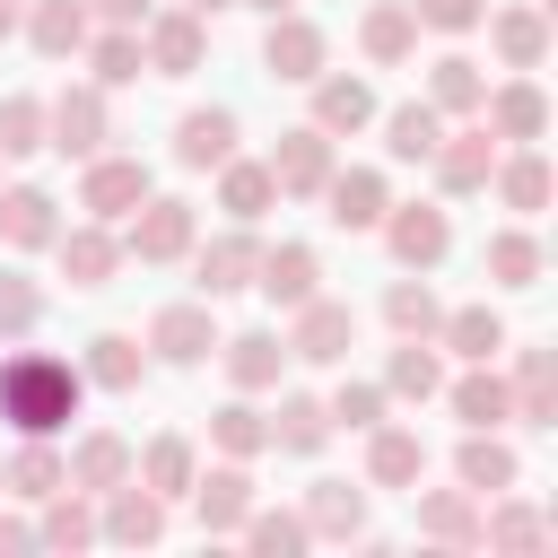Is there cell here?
Segmentation results:
<instances>
[{"label":"cell","mask_w":558,"mask_h":558,"mask_svg":"<svg viewBox=\"0 0 558 558\" xmlns=\"http://www.w3.org/2000/svg\"><path fill=\"white\" fill-rule=\"evenodd\" d=\"M0 549H35V523L26 514H0Z\"/></svg>","instance_id":"9f6ffc18"},{"label":"cell","mask_w":558,"mask_h":558,"mask_svg":"<svg viewBox=\"0 0 558 558\" xmlns=\"http://www.w3.org/2000/svg\"><path fill=\"white\" fill-rule=\"evenodd\" d=\"M480 262H488L497 288H541V235H532V227H497Z\"/></svg>","instance_id":"7dc6e473"},{"label":"cell","mask_w":558,"mask_h":558,"mask_svg":"<svg viewBox=\"0 0 558 558\" xmlns=\"http://www.w3.org/2000/svg\"><path fill=\"white\" fill-rule=\"evenodd\" d=\"M235 532H244V541H253V549H262V558H296V549H305V541H314V532H305V514H296V506H262V497H253V514H244V523H235Z\"/></svg>","instance_id":"681fc988"},{"label":"cell","mask_w":558,"mask_h":558,"mask_svg":"<svg viewBox=\"0 0 558 558\" xmlns=\"http://www.w3.org/2000/svg\"><path fill=\"white\" fill-rule=\"evenodd\" d=\"M209 174H218V209H227L235 227H253V218L279 201V183H270L262 157H227V166H209Z\"/></svg>","instance_id":"60d3db41"},{"label":"cell","mask_w":558,"mask_h":558,"mask_svg":"<svg viewBox=\"0 0 558 558\" xmlns=\"http://www.w3.org/2000/svg\"><path fill=\"white\" fill-rule=\"evenodd\" d=\"M183 9H201V17H218V9H235V0H183Z\"/></svg>","instance_id":"680465c9"},{"label":"cell","mask_w":558,"mask_h":558,"mask_svg":"<svg viewBox=\"0 0 558 558\" xmlns=\"http://www.w3.org/2000/svg\"><path fill=\"white\" fill-rule=\"evenodd\" d=\"M331 445V410L314 401V392H288L279 410H270V453H296V462H314Z\"/></svg>","instance_id":"8d00e7d4"},{"label":"cell","mask_w":558,"mask_h":558,"mask_svg":"<svg viewBox=\"0 0 558 558\" xmlns=\"http://www.w3.org/2000/svg\"><path fill=\"white\" fill-rule=\"evenodd\" d=\"M96 541H122V549H148V541H166V497H157V488H140V480L105 488Z\"/></svg>","instance_id":"ac0fdd59"},{"label":"cell","mask_w":558,"mask_h":558,"mask_svg":"<svg viewBox=\"0 0 558 558\" xmlns=\"http://www.w3.org/2000/svg\"><path fill=\"white\" fill-rule=\"evenodd\" d=\"M480 96H488V70H480L471 52H445V61H427V105H436L445 122H471V113H480Z\"/></svg>","instance_id":"d6a6232c"},{"label":"cell","mask_w":558,"mask_h":558,"mask_svg":"<svg viewBox=\"0 0 558 558\" xmlns=\"http://www.w3.org/2000/svg\"><path fill=\"white\" fill-rule=\"evenodd\" d=\"M427 166H436V192H445V201H471V192H488V174H497V140H488V122L471 113L462 131H445V140L427 148Z\"/></svg>","instance_id":"8992f818"},{"label":"cell","mask_w":558,"mask_h":558,"mask_svg":"<svg viewBox=\"0 0 558 558\" xmlns=\"http://www.w3.org/2000/svg\"><path fill=\"white\" fill-rule=\"evenodd\" d=\"M323 61H331L323 26H314L305 9H279V17H270V35H262V70H270V78H296V87H305V78H314Z\"/></svg>","instance_id":"4fadbf2b"},{"label":"cell","mask_w":558,"mask_h":558,"mask_svg":"<svg viewBox=\"0 0 558 558\" xmlns=\"http://www.w3.org/2000/svg\"><path fill=\"white\" fill-rule=\"evenodd\" d=\"M410 17L436 26V35H471V26L488 17V0H410Z\"/></svg>","instance_id":"db71d44e"},{"label":"cell","mask_w":558,"mask_h":558,"mask_svg":"<svg viewBox=\"0 0 558 558\" xmlns=\"http://www.w3.org/2000/svg\"><path fill=\"white\" fill-rule=\"evenodd\" d=\"M323 410H331V427H357V436H366V427L384 418V384H340Z\"/></svg>","instance_id":"f5cc1de1"},{"label":"cell","mask_w":558,"mask_h":558,"mask_svg":"<svg viewBox=\"0 0 558 558\" xmlns=\"http://www.w3.org/2000/svg\"><path fill=\"white\" fill-rule=\"evenodd\" d=\"M480 541H488V549H541V541H549V514H541V506H497V497H480Z\"/></svg>","instance_id":"c3c4849f"},{"label":"cell","mask_w":558,"mask_h":558,"mask_svg":"<svg viewBox=\"0 0 558 558\" xmlns=\"http://www.w3.org/2000/svg\"><path fill=\"white\" fill-rule=\"evenodd\" d=\"M436 392H445L436 340H401V349L384 357V401H436Z\"/></svg>","instance_id":"b9f144b4"},{"label":"cell","mask_w":558,"mask_h":558,"mask_svg":"<svg viewBox=\"0 0 558 558\" xmlns=\"http://www.w3.org/2000/svg\"><path fill=\"white\" fill-rule=\"evenodd\" d=\"M61 235V201L44 183H0V244L9 253H44Z\"/></svg>","instance_id":"ffe728a7"},{"label":"cell","mask_w":558,"mask_h":558,"mask_svg":"<svg viewBox=\"0 0 558 558\" xmlns=\"http://www.w3.org/2000/svg\"><path fill=\"white\" fill-rule=\"evenodd\" d=\"M253 288H262L279 314H296L305 296H323V253H314V244H262V262H253Z\"/></svg>","instance_id":"5bb4252c"},{"label":"cell","mask_w":558,"mask_h":558,"mask_svg":"<svg viewBox=\"0 0 558 558\" xmlns=\"http://www.w3.org/2000/svg\"><path fill=\"white\" fill-rule=\"evenodd\" d=\"M418 480H427V445H418V427L375 418V427H366V488H418Z\"/></svg>","instance_id":"7402d4cb"},{"label":"cell","mask_w":558,"mask_h":558,"mask_svg":"<svg viewBox=\"0 0 558 558\" xmlns=\"http://www.w3.org/2000/svg\"><path fill=\"white\" fill-rule=\"evenodd\" d=\"M410 506H418V541H436V549H480V497L453 480V488H410Z\"/></svg>","instance_id":"d6986e66"},{"label":"cell","mask_w":558,"mask_h":558,"mask_svg":"<svg viewBox=\"0 0 558 558\" xmlns=\"http://www.w3.org/2000/svg\"><path fill=\"white\" fill-rule=\"evenodd\" d=\"M436 349L488 366V357H506V314H497V305H453V314L436 323Z\"/></svg>","instance_id":"836d02e7"},{"label":"cell","mask_w":558,"mask_h":558,"mask_svg":"<svg viewBox=\"0 0 558 558\" xmlns=\"http://www.w3.org/2000/svg\"><path fill=\"white\" fill-rule=\"evenodd\" d=\"M305 87H314V131H331V140H357V131L375 122V87H366L357 70H314Z\"/></svg>","instance_id":"9a60e30c"},{"label":"cell","mask_w":558,"mask_h":558,"mask_svg":"<svg viewBox=\"0 0 558 558\" xmlns=\"http://www.w3.org/2000/svg\"><path fill=\"white\" fill-rule=\"evenodd\" d=\"M314 201H323V218H331L340 235H375V218L392 209V183H384L375 166H331V183H323Z\"/></svg>","instance_id":"7c38bea8"},{"label":"cell","mask_w":558,"mask_h":558,"mask_svg":"<svg viewBox=\"0 0 558 558\" xmlns=\"http://www.w3.org/2000/svg\"><path fill=\"white\" fill-rule=\"evenodd\" d=\"M270 166V183H279V201H314L323 183H331V131H314V122H296V131H279V148L262 157Z\"/></svg>","instance_id":"30bf717a"},{"label":"cell","mask_w":558,"mask_h":558,"mask_svg":"<svg viewBox=\"0 0 558 558\" xmlns=\"http://www.w3.org/2000/svg\"><path fill=\"white\" fill-rule=\"evenodd\" d=\"M140 52H148L157 78H192L209 61V17L201 9H148L140 17Z\"/></svg>","instance_id":"5b68a950"},{"label":"cell","mask_w":558,"mask_h":558,"mask_svg":"<svg viewBox=\"0 0 558 558\" xmlns=\"http://www.w3.org/2000/svg\"><path fill=\"white\" fill-rule=\"evenodd\" d=\"M218 357H227L235 392H279V375H288V340L279 331H235V340H218Z\"/></svg>","instance_id":"4316f807"},{"label":"cell","mask_w":558,"mask_h":558,"mask_svg":"<svg viewBox=\"0 0 558 558\" xmlns=\"http://www.w3.org/2000/svg\"><path fill=\"white\" fill-rule=\"evenodd\" d=\"M113 140V105H105V87L96 78H78V87H61L52 105H44V148H61V157H96Z\"/></svg>","instance_id":"3957f363"},{"label":"cell","mask_w":558,"mask_h":558,"mask_svg":"<svg viewBox=\"0 0 558 558\" xmlns=\"http://www.w3.org/2000/svg\"><path fill=\"white\" fill-rule=\"evenodd\" d=\"M87 26H96V17H87V0H26V26H17V35H26L44 61H78Z\"/></svg>","instance_id":"83f0119b"},{"label":"cell","mask_w":558,"mask_h":558,"mask_svg":"<svg viewBox=\"0 0 558 558\" xmlns=\"http://www.w3.org/2000/svg\"><path fill=\"white\" fill-rule=\"evenodd\" d=\"M78 375H87L96 392H140V375H148V340H131V331H96L87 357H78Z\"/></svg>","instance_id":"f546056e"},{"label":"cell","mask_w":558,"mask_h":558,"mask_svg":"<svg viewBox=\"0 0 558 558\" xmlns=\"http://www.w3.org/2000/svg\"><path fill=\"white\" fill-rule=\"evenodd\" d=\"M78 401H87V375H78L70 357H52V349L0 357V418H9L17 436H61V427L78 418Z\"/></svg>","instance_id":"6da1fadb"},{"label":"cell","mask_w":558,"mask_h":558,"mask_svg":"<svg viewBox=\"0 0 558 558\" xmlns=\"http://www.w3.org/2000/svg\"><path fill=\"white\" fill-rule=\"evenodd\" d=\"M235 157V113L227 105H192L183 122H174V166L183 174H209V166H227Z\"/></svg>","instance_id":"cb8c5ba5"},{"label":"cell","mask_w":558,"mask_h":558,"mask_svg":"<svg viewBox=\"0 0 558 558\" xmlns=\"http://www.w3.org/2000/svg\"><path fill=\"white\" fill-rule=\"evenodd\" d=\"M296 514H305L314 541H357V532H366V488H349V480H314Z\"/></svg>","instance_id":"1f68e13d"},{"label":"cell","mask_w":558,"mask_h":558,"mask_svg":"<svg viewBox=\"0 0 558 558\" xmlns=\"http://www.w3.org/2000/svg\"><path fill=\"white\" fill-rule=\"evenodd\" d=\"M480 122H488V140H506V148H541V131H549V96H541V78L514 70L506 87H488V96H480Z\"/></svg>","instance_id":"9c48e42d"},{"label":"cell","mask_w":558,"mask_h":558,"mask_svg":"<svg viewBox=\"0 0 558 558\" xmlns=\"http://www.w3.org/2000/svg\"><path fill=\"white\" fill-rule=\"evenodd\" d=\"M201 244V218H192V201H174V192H148L131 218H122V262H183Z\"/></svg>","instance_id":"7a4b0ae2"},{"label":"cell","mask_w":558,"mask_h":558,"mask_svg":"<svg viewBox=\"0 0 558 558\" xmlns=\"http://www.w3.org/2000/svg\"><path fill=\"white\" fill-rule=\"evenodd\" d=\"M61 471H70V488L105 497V488H122V480H131V436H122V427H87V436L61 453Z\"/></svg>","instance_id":"44dd1931"},{"label":"cell","mask_w":558,"mask_h":558,"mask_svg":"<svg viewBox=\"0 0 558 558\" xmlns=\"http://www.w3.org/2000/svg\"><path fill=\"white\" fill-rule=\"evenodd\" d=\"M52 253H61V279H70V288H105V279L122 270V235H113L105 218L61 227V235H52Z\"/></svg>","instance_id":"2e32d148"},{"label":"cell","mask_w":558,"mask_h":558,"mask_svg":"<svg viewBox=\"0 0 558 558\" xmlns=\"http://www.w3.org/2000/svg\"><path fill=\"white\" fill-rule=\"evenodd\" d=\"M192 471H201V453H192V436H148V445H131V480L140 488H157L166 506L192 488Z\"/></svg>","instance_id":"4dcf8cb0"},{"label":"cell","mask_w":558,"mask_h":558,"mask_svg":"<svg viewBox=\"0 0 558 558\" xmlns=\"http://www.w3.org/2000/svg\"><path fill=\"white\" fill-rule=\"evenodd\" d=\"M35 323H44V288L9 262V270H0V340H17V331H35Z\"/></svg>","instance_id":"816d5d0a"},{"label":"cell","mask_w":558,"mask_h":558,"mask_svg":"<svg viewBox=\"0 0 558 558\" xmlns=\"http://www.w3.org/2000/svg\"><path fill=\"white\" fill-rule=\"evenodd\" d=\"M253 262H262V244H253V227H227V235H209V244L192 253V270H201V296L218 305V296H235V288H253Z\"/></svg>","instance_id":"d4e9b609"},{"label":"cell","mask_w":558,"mask_h":558,"mask_svg":"<svg viewBox=\"0 0 558 558\" xmlns=\"http://www.w3.org/2000/svg\"><path fill=\"white\" fill-rule=\"evenodd\" d=\"M78 61L96 70V87H131V78L148 70V52H140V26H87Z\"/></svg>","instance_id":"f35d334b"},{"label":"cell","mask_w":558,"mask_h":558,"mask_svg":"<svg viewBox=\"0 0 558 558\" xmlns=\"http://www.w3.org/2000/svg\"><path fill=\"white\" fill-rule=\"evenodd\" d=\"M148 192H157V183H148V157H113V148H96V157H87V174H78V209H87V218H105V227H113V218H131Z\"/></svg>","instance_id":"52a82bcc"},{"label":"cell","mask_w":558,"mask_h":558,"mask_svg":"<svg viewBox=\"0 0 558 558\" xmlns=\"http://www.w3.org/2000/svg\"><path fill=\"white\" fill-rule=\"evenodd\" d=\"M357 349V305H340V296H305L296 314H288V357H305V366H340Z\"/></svg>","instance_id":"ba28073f"},{"label":"cell","mask_w":558,"mask_h":558,"mask_svg":"<svg viewBox=\"0 0 558 558\" xmlns=\"http://www.w3.org/2000/svg\"><path fill=\"white\" fill-rule=\"evenodd\" d=\"M17 26H26V0H0V44H9Z\"/></svg>","instance_id":"6f0895ef"},{"label":"cell","mask_w":558,"mask_h":558,"mask_svg":"<svg viewBox=\"0 0 558 558\" xmlns=\"http://www.w3.org/2000/svg\"><path fill=\"white\" fill-rule=\"evenodd\" d=\"M375 235H384V253H392L401 270H436V262L453 253V218H445L436 201H392V209L375 218Z\"/></svg>","instance_id":"277c9868"},{"label":"cell","mask_w":558,"mask_h":558,"mask_svg":"<svg viewBox=\"0 0 558 558\" xmlns=\"http://www.w3.org/2000/svg\"><path fill=\"white\" fill-rule=\"evenodd\" d=\"M384 323H392V340H436L445 305H436L427 270H410V279H392V288H384Z\"/></svg>","instance_id":"f6af8a7d"},{"label":"cell","mask_w":558,"mask_h":558,"mask_svg":"<svg viewBox=\"0 0 558 558\" xmlns=\"http://www.w3.org/2000/svg\"><path fill=\"white\" fill-rule=\"evenodd\" d=\"M244 9H262V17H279V9H296V0H244Z\"/></svg>","instance_id":"91938a15"},{"label":"cell","mask_w":558,"mask_h":558,"mask_svg":"<svg viewBox=\"0 0 558 558\" xmlns=\"http://www.w3.org/2000/svg\"><path fill=\"white\" fill-rule=\"evenodd\" d=\"M61 480H70V471H61L52 436H17V453L0 462V497H26V506H44V497H52Z\"/></svg>","instance_id":"74e56055"},{"label":"cell","mask_w":558,"mask_h":558,"mask_svg":"<svg viewBox=\"0 0 558 558\" xmlns=\"http://www.w3.org/2000/svg\"><path fill=\"white\" fill-rule=\"evenodd\" d=\"M453 480H462L471 497H506V488L523 480V462H514V445H506L497 427H462V445H453Z\"/></svg>","instance_id":"e0dca14e"},{"label":"cell","mask_w":558,"mask_h":558,"mask_svg":"<svg viewBox=\"0 0 558 558\" xmlns=\"http://www.w3.org/2000/svg\"><path fill=\"white\" fill-rule=\"evenodd\" d=\"M514 427H558V366L549 349H514Z\"/></svg>","instance_id":"e575fe53"},{"label":"cell","mask_w":558,"mask_h":558,"mask_svg":"<svg viewBox=\"0 0 558 558\" xmlns=\"http://www.w3.org/2000/svg\"><path fill=\"white\" fill-rule=\"evenodd\" d=\"M445 401H453V418H462V427H506V418H514V392H506L497 357H488V366H471V375H453V384H445Z\"/></svg>","instance_id":"d590c367"},{"label":"cell","mask_w":558,"mask_h":558,"mask_svg":"<svg viewBox=\"0 0 558 558\" xmlns=\"http://www.w3.org/2000/svg\"><path fill=\"white\" fill-rule=\"evenodd\" d=\"M44 148V96H0V157H35Z\"/></svg>","instance_id":"f907efd6"},{"label":"cell","mask_w":558,"mask_h":558,"mask_svg":"<svg viewBox=\"0 0 558 558\" xmlns=\"http://www.w3.org/2000/svg\"><path fill=\"white\" fill-rule=\"evenodd\" d=\"M488 52L506 61V70H541L549 61V9H488Z\"/></svg>","instance_id":"484cf974"},{"label":"cell","mask_w":558,"mask_h":558,"mask_svg":"<svg viewBox=\"0 0 558 558\" xmlns=\"http://www.w3.org/2000/svg\"><path fill=\"white\" fill-rule=\"evenodd\" d=\"M357 52H366L375 70H401V61L418 52V17H410V0H375V9L357 17Z\"/></svg>","instance_id":"f1b7e54d"},{"label":"cell","mask_w":558,"mask_h":558,"mask_svg":"<svg viewBox=\"0 0 558 558\" xmlns=\"http://www.w3.org/2000/svg\"><path fill=\"white\" fill-rule=\"evenodd\" d=\"M488 183H497V201H506L514 218H541V209H549V157H541V148H514V157L497 148V174H488Z\"/></svg>","instance_id":"ab89813d"},{"label":"cell","mask_w":558,"mask_h":558,"mask_svg":"<svg viewBox=\"0 0 558 558\" xmlns=\"http://www.w3.org/2000/svg\"><path fill=\"white\" fill-rule=\"evenodd\" d=\"M157 0H87V17H105V26H140Z\"/></svg>","instance_id":"11a10c76"},{"label":"cell","mask_w":558,"mask_h":558,"mask_svg":"<svg viewBox=\"0 0 558 558\" xmlns=\"http://www.w3.org/2000/svg\"><path fill=\"white\" fill-rule=\"evenodd\" d=\"M209 445H218L227 462H253V453H270V418L253 410V392H235V401H218V410H209Z\"/></svg>","instance_id":"bcb514c9"},{"label":"cell","mask_w":558,"mask_h":558,"mask_svg":"<svg viewBox=\"0 0 558 558\" xmlns=\"http://www.w3.org/2000/svg\"><path fill=\"white\" fill-rule=\"evenodd\" d=\"M192 514H201V532H235L244 514H253V471L244 462H218V471H192Z\"/></svg>","instance_id":"603a6c76"},{"label":"cell","mask_w":558,"mask_h":558,"mask_svg":"<svg viewBox=\"0 0 558 558\" xmlns=\"http://www.w3.org/2000/svg\"><path fill=\"white\" fill-rule=\"evenodd\" d=\"M35 549H96V506H87V488H52L44 497V523H35Z\"/></svg>","instance_id":"7bdbcfd3"},{"label":"cell","mask_w":558,"mask_h":558,"mask_svg":"<svg viewBox=\"0 0 558 558\" xmlns=\"http://www.w3.org/2000/svg\"><path fill=\"white\" fill-rule=\"evenodd\" d=\"M436 140H445V113H436L427 96H410V105L384 113V148H392V166H427Z\"/></svg>","instance_id":"ee69618b"},{"label":"cell","mask_w":558,"mask_h":558,"mask_svg":"<svg viewBox=\"0 0 558 558\" xmlns=\"http://www.w3.org/2000/svg\"><path fill=\"white\" fill-rule=\"evenodd\" d=\"M148 357H166V366H201V357H218V314H209V296L157 305V314H148Z\"/></svg>","instance_id":"8fae6325"}]
</instances>
